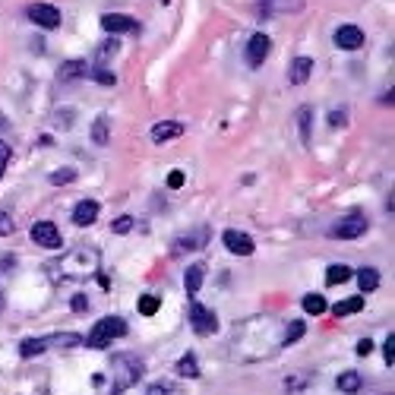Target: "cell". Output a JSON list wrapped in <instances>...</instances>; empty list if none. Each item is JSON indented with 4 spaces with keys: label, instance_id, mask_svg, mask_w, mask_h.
I'll use <instances>...</instances> for the list:
<instances>
[{
    "label": "cell",
    "instance_id": "obj_42",
    "mask_svg": "<svg viewBox=\"0 0 395 395\" xmlns=\"http://www.w3.org/2000/svg\"><path fill=\"white\" fill-rule=\"evenodd\" d=\"M3 127H7V124H3V117H0V130H3Z\"/></svg>",
    "mask_w": 395,
    "mask_h": 395
},
{
    "label": "cell",
    "instance_id": "obj_15",
    "mask_svg": "<svg viewBox=\"0 0 395 395\" xmlns=\"http://www.w3.org/2000/svg\"><path fill=\"white\" fill-rule=\"evenodd\" d=\"M202 282H206V266H200V262H196V266H190L184 272V288H186V294H190V298H193L196 291L202 288Z\"/></svg>",
    "mask_w": 395,
    "mask_h": 395
},
{
    "label": "cell",
    "instance_id": "obj_28",
    "mask_svg": "<svg viewBox=\"0 0 395 395\" xmlns=\"http://www.w3.org/2000/svg\"><path fill=\"white\" fill-rule=\"evenodd\" d=\"M307 332V326L300 320H294V322H288V329H285V336H282V345H294L300 336Z\"/></svg>",
    "mask_w": 395,
    "mask_h": 395
},
{
    "label": "cell",
    "instance_id": "obj_9",
    "mask_svg": "<svg viewBox=\"0 0 395 395\" xmlns=\"http://www.w3.org/2000/svg\"><path fill=\"white\" fill-rule=\"evenodd\" d=\"M29 234H32L35 244L48 247V250H60V244H64V238H60V231H57V224L54 222H35Z\"/></svg>",
    "mask_w": 395,
    "mask_h": 395
},
{
    "label": "cell",
    "instance_id": "obj_2",
    "mask_svg": "<svg viewBox=\"0 0 395 395\" xmlns=\"http://www.w3.org/2000/svg\"><path fill=\"white\" fill-rule=\"evenodd\" d=\"M124 336H127V322L120 320V316H105V320H98L95 326H92V332L82 338V345L102 351V348H108L114 338H124Z\"/></svg>",
    "mask_w": 395,
    "mask_h": 395
},
{
    "label": "cell",
    "instance_id": "obj_25",
    "mask_svg": "<svg viewBox=\"0 0 395 395\" xmlns=\"http://www.w3.org/2000/svg\"><path fill=\"white\" fill-rule=\"evenodd\" d=\"M177 373H180V376H190V380H196V376H200V364H196V354H184V358L177 360Z\"/></svg>",
    "mask_w": 395,
    "mask_h": 395
},
{
    "label": "cell",
    "instance_id": "obj_10",
    "mask_svg": "<svg viewBox=\"0 0 395 395\" xmlns=\"http://www.w3.org/2000/svg\"><path fill=\"white\" fill-rule=\"evenodd\" d=\"M222 244L228 247V253H234V256H250L256 250L253 238H250V234H244V231H234V228L222 234Z\"/></svg>",
    "mask_w": 395,
    "mask_h": 395
},
{
    "label": "cell",
    "instance_id": "obj_4",
    "mask_svg": "<svg viewBox=\"0 0 395 395\" xmlns=\"http://www.w3.org/2000/svg\"><path fill=\"white\" fill-rule=\"evenodd\" d=\"M367 218L360 215V212H351V215L338 218L332 228H329V238H336V240H358L360 234H367Z\"/></svg>",
    "mask_w": 395,
    "mask_h": 395
},
{
    "label": "cell",
    "instance_id": "obj_19",
    "mask_svg": "<svg viewBox=\"0 0 395 395\" xmlns=\"http://www.w3.org/2000/svg\"><path fill=\"white\" fill-rule=\"evenodd\" d=\"M41 342H45V351L48 348H76V345H82V336H73V332H57V336H45Z\"/></svg>",
    "mask_w": 395,
    "mask_h": 395
},
{
    "label": "cell",
    "instance_id": "obj_8",
    "mask_svg": "<svg viewBox=\"0 0 395 395\" xmlns=\"http://www.w3.org/2000/svg\"><path fill=\"white\" fill-rule=\"evenodd\" d=\"M29 19L38 26V29H57V26L64 23L60 10L51 7V3H32V7H29Z\"/></svg>",
    "mask_w": 395,
    "mask_h": 395
},
{
    "label": "cell",
    "instance_id": "obj_36",
    "mask_svg": "<svg viewBox=\"0 0 395 395\" xmlns=\"http://www.w3.org/2000/svg\"><path fill=\"white\" fill-rule=\"evenodd\" d=\"M70 310H73V314H86V310H89V298H86V294H73Z\"/></svg>",
    "mask_w": 395,
    "mask_h": 395
},
{
    "label": "cell",
    "instance_id": "obj_23",
    "mask_svg": "<svg viewBox=\"0 0 395 395\" xmlns=\"http://www.w3.org/2000/svg\"><path fill=\"white\" fill-rule=\"evenodd\" d=\"M358 310H364V294H360V298H345L332 307L336 316H351V314H358Z\"/></svg>",
    "mask_w": 395,
    "mask_h": 395
},
{
    "label": "cell",
    "instance_id": "obj_7",
    "mask_svg": "<svg viewBox=\"0 0 395 395\" xmlns=\"http://www.w3.org/2000/svg\"><path fill=\"white\" fill-rule=\"evenodd\" d=\"M269 51H272V38H269L266 32H256V35L250 38V45H247V64L253 70H260L262 64H266Z\"/></svg>",
    "mask_w": 395,
    "mask_h": 395
},
{
    "label": "cell",
    "instance_id": "obj_27",
    "mask_svg": "<svg viewBox=\"0 0 395 395\" xmlns=\"http://www.w3.org/2000/svg\"><path fill=\"white\" fill-rule=\"evenodd\" d=\"M19 354H23V358H38V354H45V342H41V338H26V342L19 345Z\"/></svg>",
    "mask_w": 395,
    "mask_h": 395
},
{
    "label": "cell",
    "instance_id": "obj_31",
    "mask_svg": "<svg viewBox=\"0 0 395 395\" xmlns=\"http://www.w3.org/2000/svg\"><path fill=\"white\" fill-rule=\"evenodd\" d=\"M130 228H133V218H130V215H120V218H114V222H111L114 234H130Z\"/></svg>",
    "mask_w": 395,
    "mask_h": 395
},
{
    "label": "cell",
    "instance_id": "obj_30",
    "mask_svg": "<svg viewBox=\"0 0 395 395\" xmlns=\"http://www.w3.org/2000/svg\"><path fill=\"white\" fill-rule=\"evenodd\" d=\"M117 41H114V38H111V41H105V45H98V54H95V60H98V67H105V64H108V57H114V54H117Z\"/></svg>",
    "mask_w": 395,
    "mask_h": 395
},
{
    "label": "cell",
    "instance_id": "obj_16",
    "mask_svg": "<svg viewBox=\"0 0 395 395\" xmlns=\"http://www.w3.org/2000/svg\"><path fill=\"white\" fill-rule=\"evenodd\" d=\"M89 73V67H86V60H67V64H60L57 76L60 82H73V79H82V76Z\"/></svg>",
    "mask_w": 395,
    "mask_h": 395
},
{
    "label": "cell",
    "instance_id": "obj_13",
    "mask_svg": "<svg viewBox=\"0 0 395 395\" xmlns=\"http://www.w3.org/2000/svg\"><path fill=\"white\" fill-rule=\"evenodd\" d=\"M98 218V202L95 200H79L73 209V224H79V228H89V224H95Z\"/></svg>",
    "mask_w": 395,
    "mask_h": 395
},
{
    "label": "cell",
    "instance_id": "obj_6",
    "mask_svg": "<svg viewBox=\"0 0 395 395\" xmlns=\"http://www.w3.org/2000/svg\"><path fill=\"white\" fill-rule=\"evenodd\" d=\"M209 238H212V231L206 228V224H196L193 231H186V234H180L177 240L171 244V250L174 253H190V250H206V244H209Z\"/></svg>",
    "mask_w": 395,
    "mask_h": 395
},
{
    "label": "cell",
    "instance_id": "obj_37",
    "mask_svg": "<svg viewBox=\"0 0 395 395\" xmlns=\"http://www.w3.org/2000/svg\"><path fill=\"white\" fill-rule=\"evenodd\" d=\"M184 171H171L168 174V186H171V190H180V186H184Z\"/></svg>",
    "mask_w": 395,
    "mask_h": 395
},
{
    "label": "cell",
    "instance_id": "obj_33",
    "mask_svg": "<svg viewBox=\"0 0 395 395\" xmlns=\"http://www.w3.org/2000/svg\"><path fill=\"white\" fill-rule=\"evenodd\" d=\"M70 180H76V171H73V168H60V171L51 174V184H70Z\"/></svg>",
    "mask_w": 395,
    "mask_h": 395
},
{
    "label": "cell",
    "instance_id": "obj_22",
    "mask_svg": "<svg viewBox=\"0 0 395 395\" xmlns=\"http://www.w3.org/2000/svg\"><path fill=\"white\" fill-rule=\"evenodd\" d=\"M360 383H364V380H360V373H354V370H345L342 376H338V380H336V386H338V392H348V395H354V392H358V389H360Z\"/></svg>",
    "mask_w": 395,
    "mask_h": 395
},
{
    "label": "cell",
    "instance_id": "obj_17",
    "mask_svg": "<svg viewBox=\"0 0 395 395\" xmlns=\"http://www.w3.org/2000/svg\"><path fill=\"white\" fill-rule=\"evenodd\" d=\"M358 276V285H360V294H370V291L380 288V269H373V266H364L354 272Z\"/></svg>",
    "mask_w": 395,
    "mask_h": 395
},
{
    "label": "cell",
    "instance_id": "obj_21",
    "mask_svg": "<svg viewBox=\"0 0 395 395\" xmlns=\"http://www.w3.org/2000/svg\"><path fill=\"white\" fill-rule=\"evenodd\" d=\"M310 124H314V108L310 105L298 108V127H300V142L304 146H310Z\"/></svg>",
    "mask_w": 395,
    "mask_h": 395
},
{
    "label": "cell",
    "instance_id": "obj_5",
    "mask_svg": "<svg viewBox=\"0 0 395 395\" xmlns=\"http://www.w3.org/2000/svg\"><path fill=\"white\" fill-rule=\"evenodd\" d=\"M190 326H193L196 336H212L218 329V316L209 307H202L200 300H190Z\"/></svg>",
    "mask_w": 395,
    "mask_h": 395
},
{
    "label": "cell",
    "instance_id": "obj_24",
    "mask_svg": "<svg viewBox=\"0 0 395 395\" xmlns=\"http://www.w3.org/2000/svg\"><path fill=\"white\" fill-rule=\"evenodd\" d=\"M351 276H354V272H351L348 266H342V262H338V266H329L326 269V285H342V282H348Z\"/></svg>",
    "mask_w": 395,
    "mask_h": 395
},
{
    "label": "cell",
    "instance_id": "obj_14",
    "mask_svg": "<svg viewBox=\"0 0 395 395\" xmlns=\"http://www.w3.org/2000/svg\"><path fill=\"white\" fill-rule=\"evenodd\" d=\"M184 133V124L180 120H162L152 127V142H168V139H177Z\"/></svg>",
    "mask_w": 395,
    "mask_h": 395
},
{
    "label": "cell",
    "instance_id": "obj_38",
    "mask_svg": "<svg viewBox=\"0 0 395 395\" xmlns=\"http://www.w3.org/2000/svg\"><path fill=\"white\" fill-rule=\"evenodd\" d=\"M10 164V146L3 139H0V174H3V168Z\"/></svg>",
    "mask_w": 395,
    "mask_h": 395
},
{
    "label": "cell",
    "instance_id": "obj_34",
    "mask_svg": "<svg viewBox=\"0 0 395 395\" xmlns=\"http://www.w3.org/2000/svg\"><path fill=\"white\" fill-rule=\"evenodd\" d=\"M383 358H386V364H389V367L395 364V332H389L386 345H383Z\"/></svg>",
    "mask_w": 395,
    "mask_h": 395
},
{
    "label": "cell",
    "instance_id": "obj_39",
    "mask_svg": "<svg viewBox=\"0 0 395 395\" xmlns=\"http://www.w3.org/2000/svg\"><path fill=\"white\" fill-rule=\"evenodd\" d=\"M345 120H348V114H345V111H332V114H329V124H332V127H342Z\"/></svg>",
    "mask_w": 395,
    "mask_h": 395
},
{
    "label": "cell",
    "instance_id": "obj_43",
    "mask_svg": "<svg viewBox=\"0 0 395 395\" xmlns=\"http://www.w3.org/2000/svg\"><path fill=\"white\" fill-rule=\"evenodd\" d=\"M0 307H3V291H0Z\"/></svg>",
    "mask_w": 395,
    "mask_h": 395
},
{
    "label": "cell",
    "instance_id": "obj_40",
    "mask_svg": "<svg viewBox=\"0 0 395 395\" xmlns=\"http://www.w3.org/2000/svg\"><path fill=\"white\" fill-rule=\"evenodd\" d=\"M370 351H373V342H370V338H360V342H358V354H360V358H367Z\"/></svg>",
    "mask_w": 395,
    "mask_h": 395
},
{
    "label": "cell",
    "instance_id": "obj_20",
    "mask_svg": "<svg viewBox=\"0 0 395 395\" xmlns=\"http://www.w3.org/2000/svg\"><path fill=\"white\" fill-rule=\"evenodd\" d=\"M108 139H111V124H108V117L102 114V117H95V124H92V142H95V146H108Z\"/></svg>",
    "mask_w": 395,
    "mask_h": 395
},
{
    "label": "cell",
    "instance_id": "obj_11",
    "mask_svg": "<svg viewBox=\"0 0 395 395\" xmlns=\"http://www.w3.org/2000/svg\"><path fill=\"white\" fill-rule=\"evenodd\" d=\"M336 48H342V51H358V48H364V32H360L358 26H338Z\"/></svg>",
    "mask_w": 395,
    "mask_h": 395
},
{
    "label": "cell",
    "instance_id": "obj_32",
    "mask_svg": "<svg viewBox=\"0 0 395 395\" xmlns=\"http://www.w3.org/2000/svg\"><path fill=\"white\" fill-rule=\"evenodd\" d=\"M92 79L95 82H102V86H114V82H117V76L111 73V70H105V67H98L95 73H92Z\"/></svg>",
    "mask_w": 395,
    "mask_h": 395
},
{
    "label": "cell",
    "instance_id": "obj_1",
    "mask_svg": "<svg viewBox=\"0 0 395 395\" xmlns=\"http://www.w3.org/2000/svg\"><path fill=\"white\" fill-rule=\"evenodd\" d=\"M111 367H114V383H111V389H108V395H120L124 389H130L142 373H146L142 360H136L133 354H114Z\"/></svg>",
    "mask_w": 395,
    "mask_h": 395
},
{
    "label": "cell",
    "instance_id": "obj_3",
    "mask_svg": "<svg viewBox=\"0 0 395 395\" xmlns=\"http://www.w3.org/2000/svg\"><path fill=\"white\" fill-rule=\"evenodd\" d=\"M98 272L95 250H76V253L60 260V278H89Z\"/></svg>",
    "mask_w": 395,
    "mask_h": 395
},
{
    "label": "cell",
    "instance_id": "obj_26",
    "mask_svg": "<svg viewBox=\"0 0 395 395\" xmlns=\"http://www.w3.org/2000/svg\"><path fill=\"white\" fill-rule=\"evenodd\" d=\"M326 298H322V294H307L304 298V310L307 314H314V316H320V314H326Z\"/></svg>",
    "mask_w": 395,
    "mask_h": 395
},
{
    "label": "cell",
    "instance_id": "obj_12",
    "mask_svg": "<svg viewBox=\"0 0 395 395\" xmlns=\"http://www.w3.org/2000/svg\"><path fill=\"white\" fill-rule=\"evenodd\" d=\"M98 23H102L105 32H133L136 29V19L127 13H105Z\"/></svg>",
    "mask_w": 395,
    "mask_h": 395
},
{
    "label": "cell",
    "instance_id": "obj_35",
    "mask_svg": "<svg viewBox=\"0 0 395 395\" xmlns=\"http://www.w3.org/2000/svg\"><path fill=\"white\" fill-rule=\"evenodd\" d=\"M13 218H10V212H0V238H10L13 234Z\"/></svg>",
    "mask_w": 395,
    "mask_h": 395
},
{
    "label": "cell",
    "instance_id": "obj_41",
    "mask_svg": "<svg viewBox=\"0 0 395 395\" xmlns=\"http://www.w3.org/2000/svg\"><path fill=\"white\" fill-rule=\"evenodd\" d=\"M168 392H171L168 386H152V389H149V395H168Z\"/></svg>",
    "mask_w": 395,
    "mask_h": 395
},
{
    "label": "cell",
    "instance_id": "obj_29",
    "mask_svg": "<svg viewBox=\"0 0 395 395\" xmlns=\"http://www.w3.org/2000/svg\"><path fill=\"white\" fill-rule=\"evenodd\" d=\"M158 307H162V300H158L155 294H142V298H139V314L142 316H155Z\"/></svg>",
    "mask_w": 395,
    "mask_h": 395
},
{
    "label": "cell",
    "instance_id": "obj_18",
    "mask_svg": "<svg viewBox=\"0 0 395 395\" xmlns=\"http://www.w3.org/2000/svg\"><path fill=\"white\" fill-rule=\"evenodd\" d=\"M310 73H314V60L294 57V64H291V82H294V86H304V82L310 79Z\"/></svg>",
    "mask_w": 395,
    "mask_h": 395
}]
</instances>
